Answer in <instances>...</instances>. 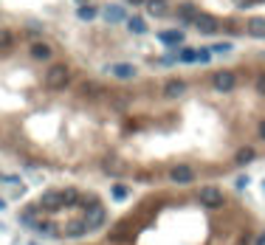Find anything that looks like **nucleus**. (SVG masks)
<instances>
[{
	"label": "nucleus",
	"mask_w": 265,
	"mask_h": 245,
	"mask_svg": "<svg viewBox=\"0 0 265 245\" xmlns=\"http://www.w3.org/2000/svg\"><path fill=\"white\" fill-rule=\"evenodd\" d=\"M14 43V34L9 28H0V51H9Z\"/></svg>",
	"instance_id": "obj_21"
},
{
	"label": "nucleus",
	"mask_w": 265,
	"mask_h": 245,
	"mask_svg": "<svg viewBox=\"0 0 265 245\" xmlns=\"http://www.w3.org/2000/svg\"><path fill=\"white\" fill-rule=\"evenodd\" d=\"M231 51V43H217V45H211V54H229Z\"/></svg>",
	"instance_id": "obj_25"
},
{
	"label": "nucleus",
	"mask_w": 265,
	"mask_h": 245,
	"mask_svg": "<svg viewBox=\"0 0 265 245\" xmlns=\"http://www.w3.org/2000/svg\"><path fill=\"white\" fill-rule=\"evenodd\" d=\"M31 245H37V242H31Z\"/></svg>",
	"instance_id": "obj_34"
},
{
	"label": "nucleus",
	"mask_w": 265,
	"mask_h": 245,
	"mask_svg": "<svg viewBox=\"0 0 265 245\" xmlns=\"http://www.w3.org/2000/svg\"><path fill=\"white\" fill-rule=\"evenodd\" d=\"M85 223H88V228H91V231L102 228L104 223H108V208H104L102 203H93L91 208H85Z\"/></svg>",
	"instance_id": "obj_3"
},
{
	"label": "nucleus",
	"mask_w": 265,
	"mask_h": 245,
	"mask_svg": "<svg viewBox=\"0 0 265 245\" xmlns=\"http://www.w3.org/2000/svg\"><path fill=\"white\" fill-rule=\"evenodd\" d=\"M40 211H42L40 206H25L23 211H20L17 220L23 223V226H29V228H37V215H40Z\"/></svg>",
	"instance_id": "obj_12"
},
{
	"label": "nucleus",
	"mask_w": 265,
	"mask_h": 245,
	"mask_svg": "<svg viewBox=\"0 0 265 245\" xmlns=\"http://www.w3.org/2000/svg\"><path fill=\"white\" fill-rule=\"evenodd\" d=\"M169 180H172V183L187 186V183H192V180H195V169H192V166H187V164H178V166L169 169Z\"/></svg>",
	"instance_id": "obj_6"
},
{
	"label": "nucleus",
	"mask_w": 265,
	"mask_h": 245,
	"mask_svg": "<svg viewBox=\"0 0 265 245\" xmlns=\"http://www.w3.org/2000/svg\"><path fill=\"white\" fill-rule=\"evenodd\" d=\"M234 6H240V9H246V6H251V0H234Z\"/></svg>",
	"instance_id": "obj_29"
},
{
	"label": "nucleus",
	"mask_w": 265,
	"mask_h": 245,
	"mask_svg": "<svg viewBox=\"0 0 265 245\" xmlns=\"http://www.w3.org/2000/svg\"><path fill=\"white\" fill-rule=\"evenodd\" d=\"M51 54H54V51H51L48 43H34V45H31V56H34V59H40V62L51 59Z\"/></svg>",
	"instance_id": "obj_15"
},
{
	"label": "nucleus",
	"mask_w": 265,
	"mask_h": 245,
	"mask_svg": "<svg viewBox=\"0 0 265 245\" xmlns=\"http://www.w3.org/2000/svg\"><path fill=\"white\" fill-rule=\"evenodd\" d=\"M121 169H124V164H121L119 158H108V161H104V172H110V175H119Z\"/></svg>",
	"instance_id": "obj_22"
},
{
	"label": "nucleus",
	"mask_w": 265,
	"mask_h": 245,
	"mask_svg": "<svg viewBox=\"0 0 265 245\" xmlns=\"http://www.w3.org/2000/svg\"><path fill=\"white\" fill-rule=\"evenodd\" d=\"M71 82V68L65 62H54V65L45 71V87L48 90H62V87Z\"/></svg>",
	"instance_id": "obj_1"
},
{
	"label": "nucleus",
	"mask_w": 265,
	"mask_h": 245,
	"mask_svg": "<svg viewBox=\"0 0 265 245\" xmlns=\"http://www.w3.org/2000/svg\"><path fill=\"white\" fill-rule=\"evenodd\" d=\"M192 25L200 31V34H215V31L220 28V23H217V20L211 17V14H198V20H195Z\"/></svg>",
	"instance_id": "obj_9"
},
{
	"label": "nucleus",
	"mask_w": 265,
	"mask_h": 245,
	"mask_svg": "<svg viewBox=\"0 0 265 245\" xmlns=\"http://www.w3.org/2000/svg\"><path fill=\"white\" fill-rule=\"evenodd\" d=\"M262 189H265V180H262Z\"/></svg>",
	"instance_id": "obj_33"
},
{
	"label": "nucleus",
	"mask_w": 265,
	"mask_h": 245,
	"mask_svg": "<svg viewBox=\"0 0 265 245\" xmlns=\"http://www.w3.org/2000/svg\"><path fill=\"white\" fill-rule=\"evenodd\" d=\"M110 71V76H116V79H121V82H127V79H136V65L132 62H113V65L108 68Z\"/></svg>",
	"instance_id": "obj_7"
},
{
	"label": "nucleus",
	"mask_w": 265,
	"mask_h": 245,
	"mask_svg": "<svg viewBox=\"0 0 265 245\" xmlns=\"http://www.w3.org/2000/svg\"><path fill=\"white\" fill-rule=\"evenodd\" d=\"M257 245H265V234H259V239H257Z\"/></svg>",
	"instance_id": "obj_30"
},
{
	"label": "nucleus",
	"mask_w": 265,
	"mask_h": 245,
	"mask_svg": "<svg viewBox=\"0 0 265 245\" xmlns=\"http://www.w3.org/2000/svg\"><path fill=\"white\" fill-rule=\"evenodd\" d=\"M248 34L251 37H259V40H265V17H254V20H248Z\"/></svg>",
	"instance_id": "obj_16"
},
{
	"label": "nucleus",
	"mask_w": 265,
	"mask_h": 245,
	"mask_svg": "<svg viewBox=\"0 0 265 245\" xmlns=\"http://www.w3.org/2000/svg\"><path fill=\"white\" fill-rule=\"evenodd\" d=\"M62 234L71 237V239H79V237H88L91 228H88V223H85V217H82V220H68L65 228H62Z\"/></svg>",
	"instance_id": "obj_8"
},
{
	"label": "nucleus",
	"mask_w": 265,
	"mask_h": 245,
	"mask_svg": "<svg viewBox=\"0 0 265 245\" xmlns=\"http://www.w3.org/2000/svg\"><path fill=\"white\" fill-rule=\"evenodd\" d=\"M178 62H198V48H181L178 51Z\"/></svg>",
	"instance_id": "obj_20"
},
{
	"label": "nucleus",
	"mask_w": 265,
	"mask_h": 245,
	"mask_svg": "<svg viewBox=\"0 0 265 245\" xmlns=\"http://www.w3.org/2000/svg\"><path fill=\"white\" fill-rule=\"evenodd\" d=\"M102 14H104L108 23H121V20H124V9H121V6H108Z\"/></svg>",
	"instance_id": "obj_17"
},
{
	"label": "nucleus",
	"mask_w": 265,
	"mask_h": 245,
	"mask_svg": "<svg viewBox=\"0 0 265 245\" xmlns=\"http://www.w3.org/2000/svg\"><path fill=\"white\" fill-rule=\"evenodd\" d=\"M124 3H147V0H124Z\"/></svg>",
	"instance_id": "obj_32"
},
{
	"label": "nucleus",
	"mask_w": 265,
	"mask_h": 245,
	"mask_svg": "<svg viewBox=\"0 0 265 245\" xmlns=\"http://www.w3.org/2000/svg\"><path fill=\"white\" fill-rule=\"evenodd\" d=\"M183 93H187V82H181V79H169L164 85V96L167 99H181Z\"/></svg>",
	"instance_id": "obj_10"
},
{
	"label": "nucleus",
	"mask_w": 265,
	"mask_h": 245,
	"mask_svg": "<svg viewBox=\"0 0 265 245\" xmlns=\"http://www.w3.org/2000/svg\"><path fill=\"white\" fill-rule=\"evenodd\" d=\"M198 6H195V3H181V6H178V17L183 20V23H195V20H198Z\"/></svg>",
	"instance_id": "obj_13"
},
{
	"label": "nucleus",
	"mask_w": 265,
	"mask_h": 245,
	"mask_svg": "<svg viewBox=\"0 0 265 245\" xmlns=\"http://www.w3.org/2000/svg\"><path fill=\"white\" fill-rule=\"evenodd\" d=\"M76 14H79V20H93L99 12H96L93 6H79V12H76Z\"/></svg>",
	"instance_id": "obj_24"
},
{
	"label": "nucleus",
	"mask_w": 265,
	"mask_h": 245,
	"mask_svg": "<svg viewBox=\"0 0 265 245\" xmlns=\"http://www.w3.org/2000/svg\"><path fill=\"white\" fill-rule=\"evenodd\" d=\"M127 28H130L132 34H147V23L141 17H130L127 20Z\"/></svg>",
	"instance_id": "obj_19"
},
{
	"label": "nucleus",
	"mask_w": 265,
	"mask_h": 245,
	"mask_svg": "<svg viewBox=\"0 0 265 245\" xmlns=\"http://www.w3.org/2000/svg\"><path fill=\"white\" fill-rule=\"evenodd\" d=\"M257 135H259V138H262V141H265V118H262V121L257 124Z\"/></svg>",
	"instance_id": "obj_28"
},
{
	"label": "nucleus",
	"mask_w": 265,
	"mask_h": 245,
	"mask_svg": "<svg viewBox=\"0 0 265 245\" xmlns=\"http://www.w3.org/2000/svg\"><path fill=\"white\" fill-rule=\"evenodd\" d=\"M144 6H147V14H152V17H164L169 12L167 0H147Z\"/></svg>",
	"instance_id": "obj_14"
},
{
	"label": "nucleus",
	"mask_w": 265,
	"mask_h": 245,
	"mask_svg": "<svg viewBox=\"0 0 265 245\" xmlns=\"http://www.w3.org/2000/svg\"><path fill=\"white\" fill-rule=\"evenodd\" d=\"M254 158H257V152H254L251 147H243L240 152H237V158H234V161H237V164H240V166H246V164H251Z\"/></svg>",
	"instance_id": "obj_18"
},
{
	"label": "nucleus",
	"mask_w": 265,
	"mask_h": 245,
	"mask_svg": "<svg viewBox=\"0 0 265 245\" xmlns=\"http://www.w3.org/2000/svg\"><path fill=\"white\" fill-rule=\"evenodd\" d=\"M3 208H6V200H3V197H0V211H3Z\"/></svg>",
	"instance_id": "obj_31"
},
{
	"label": "nucleus",
	"mask_w": 265,
	"mask_h": 245,
	"mask_svg": "<svg viewBox=\"0 0 265 245\" xmlns=\"http://www.w3.org/2000/svg\"><path fill=\"white\" fill-rule=\"evenodd\" d=\"M254 90H257L259 96H265V74L257 76V82H254Z\"/></svg>",
	"instance_id": "obj_26"
},
{
	"label": "nucleus",
	"mask_w": 265,
	"mask_h": 245,
	"mask_svg": "<svg viewBox=\"0 0 265 245\" xmlns=\"http://www.w3.org/2000/svg\"><path fill=\"white\" fill-rule=\"evenodd\" d=\"M198 200H200V206L209 208V211H217V208L226 206V197L217 186H203V189L198 192Z\"/></svg>",
	"instance_id": "obj_2"
},
{
	"label": "nucleus",
	"mask_w": 265,
	"mask_h": 245,
	"mask_svg": "<svg viewBox=\"0 0 265 245\" xmlns=\"http://www.w3.org/2000/svg\"><path fill=\"white\" fill-rule=\"evenodd\" d=\"M248 183H251V178H248V175H240V178H237V189H246Z\"/></svg>",
	"instance_id": "obj_27"
},
{
	"label": "nucleus",
	"mask_w": 265,
	"mask_h": 245,
	"mask_svg": "<svg viewBox=\"0 0 265 245\" xmlns=\"http://www.w3.org/2000/svg\"><path fill=\"white\" fill-rule=\"evenodd\" d=\"M158 40H161L164 45H169V48H178V45H183V31H178V28L161 31V34H158Z\"/></svg>",
	"instance_id": "obj_11"
},
{
	"label": "nucleus",
	"mask_w": 265,
	"mask_h": 245,
	"mask_svg": "<svg viewBox=\"0 0 265 245\" xmlns=\"http://www.w3.org/2000/svg\"><path fill=\"white\" fill-rule=\"evenodd\" d=\"M211 85H215V90H220V93H231L237 87V76L231 74V71H217V74L211 76Z\"/></svg>",
	"instance_id": "obj_4"
},
{
	"label": "nucleus",
	"mask_w": 265,
	"mask_h": 245,
	"mask_svg": "<svg viewBox=\"0 0 265 245\" xmlns=\"http://www.w3.org/2000/svg\"><path fill=\"white\" fill-rule=\"evenodd\" d=\"M37 206L42 208V211H57V208H62V189H48L42 192L40 203Z\"/></svg>",
	"instance_id": "obj_5"
},
{
	"label": "nucleus",
	"mask_w": 265,
	"mask_h": 245,
	"mask_svg": "<svg viewBox=\"0 0 265 245\" xmlns=\"http://www.w3.org/2000/svg\"><path fill=\"white\" fill-rule=\"evenodd\" d=\"M110 195H113L116 200H127V197H130V189H127V186H121V183H116L113 189H110Z\"/></svg>",
	"instance_id": "obj_23"
}]
</instances>
